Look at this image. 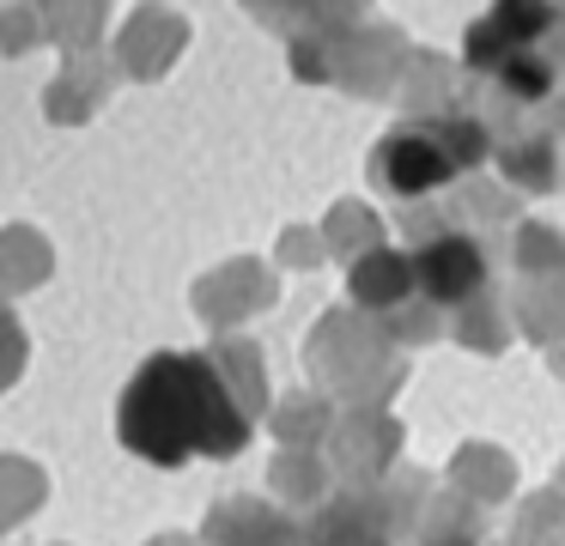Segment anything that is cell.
Returning <instances> with one entry per match:
<instances>
[{
  "mask_svg": "<svg viewBox=\"0 0 565 546\" xmlns=\"http://www.w3.org/2000/svg\"><path fill=\"white\" fill-rule=\"evenodd\" d=\"M116 431L152 468H183L195 456L207 461L237 456L256 437V419L237 407V395L225 388L220 364L207 352H159L122 388Z\"/></svg>",
  "mask_w": 565,
  "mask_h": 546,
  "instance_id": "6da1fadb",
  "label": "cell"
},
{
  "mask_svg": "<svg viewBox=\"0 0 565 546\" xmlns=\"http://www.w3.org/2000/svg\"><path fill=\"white\" fill-rule=\"evenodd\" d=\"M553 24H559L553 0H492L487 19L468 24V36H462V61H468L475 73H492L499 61L523 55V49H541Z\"/></svg>",
  "mask_w": 565,
  "mask_h": 546,
  "instance_id": "7a4b0ae2",
  "label": "cell"
},
{
  "mask_svg": "<svg viewBox=\"0 0 565 546\" xmlns=\"http://www.w3.org/2000/svg\"><path fill=\"white\" fill-rule=\"evenodd\" d=\"M395 534H402V510L390 504V492H371V485L329 497L305 522V546H395Z\"/></svg>",
  "mask_w": 565,
  "mask_h": 546,
  "instance_id": "3957f363",
  "label": "cell"
},
{
  "mask_svg": "<svg viewBox=\"0 0 565 546\" xmlns=\"http://www.w3.org/2000/svg\"><path fill=\"white\" fill-rule=\"evenodd\" d=\"M407 261H414V286L431 303H468L487 291V249L475 237H462V231H444V237L419 243Z\"/></svg>",
  "mask_w": 565,
  "mask_h": 546,
  "instance_id": "277c9868",
  "label": "cell"
},
{
  "mask_svg": "<svg viewBox=\"0 0 565 546\" xmlns=\"http://www.w3.org/2000/svg\"><path fill=\"white\" fill-rule=\"evenodd\" d=\"M371 176L383 182L390 194H402V201H414V194H431L444 189V182L456 176V164L444 158V146L431 140L426 128H395L390 140L371 152Z\"/></svg>",
  "mask_w": 565,
  "mask_h": 546,
  "instance_id": "5b68a950",
  "label": "cell"
},
{
  "mask_svg": "<svg viewBox=\"0 0 565 546\" xmlns=\"http://www.w3.org/2000/svg\"><path fill=\"white\" fill-rule=\"evenodd\" d=\"M201 546H305V522H292L268 497H225L213 504Z\"/></svg>",
  "mask_w": 565,
  "mask_h": 546,
  "instance_id": "8992f818",
  "label": "cell"
},
{
  "mask_svg": "<svg viewBox=\"0 0 565 546\" xmlns=\"http://www.w3.org/2000/svg\"><path fill=\"white\" fill-rule=\"evenodd\" d=\"M347 286H353V303H365V310H395L414 291V261L402 249H390V243H371L353 261Z\"/></svg>",
  "mask_w": 565,
  "mask_h": 546,
  "instance_id": "52a82bcc",
  "label": "cell"
},
{
  "mask_svg": "<svg viewBox=\"0 0 565 546\" xmlns=\"http://www.w3.org/2000/svg\"><path fill=\"white\" fill-rule=\"evenodd\" d=\"M450 480H456V492H462L468 504H499V497H511L516 468H511V456L492 449V443H462L456 449Z\"/></svg>",
  "mask_w": 565,
  "mask_h": 546,
  "instance_id": "ba28073f",
  "label": "cell"
},
{
  "mask_svg": "<svg viewBox=\"0 0 565 546\" xmlns=\"http://www.w3.org/2000/svg\"><path fill=\"white\" fill-rule=\"evenodd\" d=\"M499 170H504V182L511 189H523V194H547L553 182V170H559V152H553V140L547 133H535V140H523V146H504L499 152Z\"/></svg>",
  "mask_w": 565,
  "mask_h": 546,
  "instance_id": "9c48e42d",
  "label": "cell"
},
{
  "mask_svg": "<svg viewBox=\"0 0 565 546\" xmlns=\"http://www.w3.org/2000/svg\"><path fill=\"white\" fill-rule=\"evenodd\" d=\"M492 79H499V92L516 97V104H541V97L559 85V73H553V61L541 55V49H523V55L499 61V67H492Z\"/></svg>",
  "mask_w": 565,
  "mask_h": 546,
  "instance_id": "30bf717a",
  "label": "cell"
},
{
  "mask_svg": "<svg viewBox=\"0 0 565 546\" xmlns=\"http://www.w3.org/2000/svg\"><path fill=\"white\" fill-rule=\"evenodd\" d=\"M426 133H431V140L444 146V158H450L456 170H475L480 158L492 152L487 128H480L475 116H431V121H426Z\"/></svg>",
  "mask_w": 565,
  "mask_h": 546,
  "instance_id": "8fae6325",
  "label": "cell"
},
{
  "mask_svg": "<svg viewBox=\"0 0 565 546\" xmlns=\"http://www.w3.org/2000/svg\"><path fill=\"white\" fill-rule=\"evenodd\" d=\"M516 267L529 279H553L565 267V237L553 225H523L516 231Z\"/></svg>",
  "mask_w": 565,
  "mask_h": 546,
  "instance_id": "7c38bea8",
  "label": "cell"
},
{
  "mask_svg": "<svg viewBox=\"0 0 565 546\" xmlns=\"http://www.w3.org/2000/svg\"><path fill=\"white\" fill-rule=\"evenodd\" d=\"M274 485H292V497H317V492H322L317 456H286L280 468H274Z\"/></svg>",
  "mask_w": 565,
  "mask_h": 546,
  "instance_id": "4fadbf2b",
  "label": "cell"
},
{
  "mask_svg": "<svg viewBox=\"0 0 565 546\" xmlns=\"http://www.w3.org/2000/svg\"><path fill=\"white\" fill-rule=\"evenodd\" d=\"M347 12H359V0H274L268 19H347Z\"/></svg>",
  "mask_w": 565,
  "mask_h": 546,
  "instance_id": "5bb4252c",
  "label": "cell"
},
{
  "mask_svg": "<svg viewBox=\"0 0 565 546\" xmlns=\"http://www.w3.org/2000/svg\"><path fill=\"white\" fill-rule=\"evenodd\" d=\"M553 371H559V376H565V346H553Z\"/></svg>",
  "mask_w": 565,
  "mask_h": 546,
  "instance_id": "9a60e30c",
  "label": "cell"
},
{
  "mask_svg": "<svg viewBox=\"0 0 565 546\" xmlns=\"http://www.w3.org/2000/svg\"><path fill=\"white\" fill-rule=\"evenodd\" d=\"M152 546H189V540H177V534H164V540H152Z\"/></svg>",
  "mask_w": 565,
  "mask_h": 546,
  "instance_id": "2e32d148",
  "label": "cell"
}]
</instances>
